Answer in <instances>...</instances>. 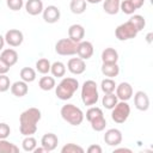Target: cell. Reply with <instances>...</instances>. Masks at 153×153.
<instances>
[{
    "instance_id": "obj_45",
    "label": "cell",
    "mask_w": 153,
    "mask_h": 153,
    "mask_svg": "<svg viewBox=\"0 0 153 153\" xmlns=\"http://www.w3.org/2000/svg\"><path fill=\"white\" fill-rule=\"evenodd\" d=\"M152 36H153V33L152 32H148L147 33V36H146V41H147V43H152Z\"/></svg>"
},
{
    "instance_id": "obj_22",
    "label": "cell",
    "mask_w": 153,
    "mask_h": 153,
    "mask_svg": "<svg viewBox=\"0 0 153 153\" xmlns=\"http://www.w3.org/2000/svg\"><path fill=\"white\" fill-rule=\"evenodd\" d=\"M103 75L108 78H115L120 73V67L117 63H103L100 68Z\"/></svg>"
},
{
    "instance_id": "obj_8",
    "label": "cell",
    "mask_w": 153,
    "mask_h": 153,
    "mask_svg": "<svg viewBox=\"0 0 153 153\" xmlns=\"http://www.w3.org/2000/svg\"><path fill=\"white\" fill-rule=\"evenodd\" d=\"M78 43L69 38H61L55 44V51L61 56H72L76 54Z\"/></svg>"
},
{
    "instance_id": "obj_15",
    "label": "cell",
    "mask_w": 153,
    "mask_h": 153,
    "mask_svg": "<svg viewBox=\"0 0 153 153\" xmlns=\"http://www.w3.org/2000/svg\"><path fill=\"white\" fill-rule=\"evenodd\" d=\"M134 105L140 111H147L149 109V98L145 91H137L134 94Z\"/></svg>"
},
{
    "instance_id": "obj_2",
    "label": "cell",
    "mask_w": 153,
    "mask_h": 153,
    "mask_svg": "<svg viewBox=\"0 0 153 153\" xmlns=\"http://www.w3.org/2000/svg\"><path fill=\"white\" fill-rule=\"evenodd\" d=\"M79 88V81L74 78H62L55 86V94L61 100H68L73 97L74 92Z\"/></svg>"
},
{
    "instance_id": "obj_10",
    "label": "cell",
    "mask_w": 153,
    "mask_h": 153,
    "mask_svg": "<svg viewBox=\"0 0 153 153\" xmlns=\"http://www.w3.org/2000/svg\"><path fill=\"white\" fill-rule=\"evenodd\" d=\"M122 131L117 128H111V129H108L104 134V142L108 145V146H112V147H116L118 146L121 142H122Z\"/></svg>"
},
{
    "instance_id": "obj_25",
    "label": "cell",
    "mask_w": 153,
    "mask_h": 153,
    "mask_svg": "<svg viewBox=\"0 0 153 153\" xmlns=\"http://www.w3.org/2000/svg\"><path fill=\"white\" fill-rule=\"evenodd\" d=\"M50 72L55 78H63L66 74V66L61 61H55L50 66Z\"/></svg>"
},
{
    "instance_id": "obj_12",
    "label": "cell",
    "mask_w": 153,
    "mask_h": 153,
    "mask_svg": "<svg viewBox=\"0 0 153 153\" xmlns=\"http://www.w3.org/2000/svg\"><path fill=\"white\" fill-rule=\"evenodd\" d=\"M42 16H43V19H44L45 23H48V24H54V23L59 22L60 16H61V12H60V10H59L57 6L49 5V6H47V7L43 10Z\"/></svg>"
},
{
    "instance_id": "obj_47",
    "label": "cell",
    "mask_w": 153,
    "mask_h": 153,
    "mask_svg": "<svg viewBox=\"0 0 153 153\" xmlns=\"http://www.w3.org/2000/svg\"><path fill=\"white\" fill-rule=\"evenodd\" d=\"M118 1H121V0H118Z\"/></svg>"
},
{
    "instance_id": "obj_39",
    "label": "cell",
    "mask_w": 153,
    "mask_h": 153,
    "mask_svg": "<svg viewBox=\"0 0 153 153\" xmlns=\"http://www.w3.org/2000/svg\"><path fill=\"white\" fill-rule=\"evenodd\" d=\"M10 68H11V67L0 57V74H6V73L10 71Z\"/></svg>"
},
{
    "instance_id": "obj_30",
    "label": "cell",
    "mask_w": 153,
    "mask_h": 153,
    "mask_svg": "<svg viewBox=\"0 0 153 153\" xmlns=\"http://www.w3.org/2000/svg\"><path fill=\"white\" fill-rule=\"evenodd\" d=\"M22 147L25 152H33V149L37 147V140L32 135L25 136L22 142Z\"/></svg>"
},
{
    "instance_id": "obj_5",
    "label": "cell",
    "mask_w": 153,
    "mask_h": 153,
    "mask_svg": "<svg viewBox=\"0 0 153 153\" xmlns=\"http://www.w3.org/2000/svg\"><path fill=\"white\" fill-rule=\"evenodd\" d=\"M86 120L90 122L91 128L94 131H103L106 127V120L104 117L103 110L98 106H90L86 111Z\"/></svg>"
},
{
    "instance_id": "obj_41",
    "label": "cell",
    "mask_w": 153,
    "mask_h": 153,
    "mask_svg": "<svg viewBox=\"0 0 153 153\" xmlns=\"http://www.w3.org/2000/svg\"><path fill=\"white\" fill-rule=\"evenodd\" d=\"M128 1L134 6L135 10L141 8V7L143 6V4H145V0H128Z\"/></svg>"
},
{
    "instance_id": "obj_18",
    "label": "cell",
    "mask_w": 153,
    "mask_h": 153,
    "mask_svg": "<svg viewBox=\"0 0 153 153\" xmlns=\"http://www.w3.org/2000/svg\"><path fill=\"white\" fill-rule=\"evenodd\" d=\"M24 6H25V11L30 16H38L44 10L42 0H27L24 4Z\"/></svg>"
},
{
    "instance_id": "obj_33",
    "label": "cell",
    "mask_w": 153,
    "mask_h": 153,
    "mask_svg": "<svg viewBox=\"0 0 153 153\" xmlns=\"http://www.w3.org/2000/svg\"><path fill=\"white\" fill-rule=\"evenodd\" d=\"M129 20L134 24V26L136 27V30H137L139 32L146 26V19H145L143 16H141V14H131V17L129 18Z\"/></svg>"
},
{
    "instance_id": "obj_7",
    "label": "cell",
    "mask_w": 153,
    "mask_h": 153,
    "mask_svg": "<svg viewBox=\"0 0 153 153\" xmlns=\"http://www.w3.org/2000/svg\"><path fill=\"white\" fill-rule=\"evenodd\" d=\"M111 118L115 123H124L130 115V106L127 102L121 100L111 109Z\"/></svg>"
},
{
    "instance_id": "obj_26",
    "label": "cell",
    "mask_w": 153,
    "mask_h": 153,
    "mask_svg": "<svg viewBox=\"0 0 153 153\" xmlns=\"http://www.w3.org/2000/svg\"><path fill=\"white\" fill-rule=\"evenodd\" d=\"M19 75H20V79L23 81L27 82V84L36 80V71L33 68H31V67H24V68H22Z\"/></svg>"
},
{
    "instance_id": "obj_13",
    "label": "cell",
    "mask_w": 153,
    "mask_h": 153,
    "mask_svg": "<svg viewBox=\"0 0 153 153\" xmlns=\"http://www.w3.org/2000/svg\"><path fill=\"white\" fill-rule=\"evenodd\" d=\"M116 96L120 100L128 102L133 97V87L129 82H121L116 85Z\"/></svg>"
},
{
    "instance_id": "obj_35",
    "label": "cell",
    "mask_w": 153,
    "mask_h": 153,
    "mask_svg": "<svg viewBox=\"0 0 153 153\" xmlns=\"http://www.w3.org/2000/svg\"><path fill=\"white\" fill-rule=\"evenodd\" d=\"M120 11H122L124 14L131 16V14H134V12H135L136 10L134 8V6H133L128 0H122V1L120 2Z\"/></svg>"
},
{
    "instance_id": "obj_42",
    "label": "cell",
    "mask_w": 153,
    "mask_h": 153,
    "mask_svg": "<svg viewBox=\"0 0 153 153\" xmlns=\"http://www.w3.org/2000/svg\"><path fill=\"white\" fill-rule=\"evenodd\" d=\"M118 152H128V153H131V149L126 148V147H120V148H115L114 149V153H118Z\"/></svg>"
},
{
    "instance_id": "obj_3",
    "label": "cell",
    "mask_w": 153,
    "mask_h": 153,
    "mask_svg": "<svg viewBox=\"0 0 153 153\" xmlns=\"http://www.w3.org/2000/svg\"><path fill=\"white\" fill-rule=\"evenodd\" d=\"M60 115L71 126H80L82 123L84 116H85L80 108H78L76 105L71 104V103H67L61 108Z\"/></svg>"
},
{
    "instance_id": "obj_46",
    "label": "cell",
    "mask_w": 153,
    "mask_h": 153,
    "mask_svg": "<svg viewBox=\"0 0 153 153\" xmlns=\"http://www.w3.org/2000/svg\"><path fill=\"white\" fill-rule=\"evenodd\" d=\"M86 2H88V4H99V2H102L103 0H85Z\"/></svg>"
},
{
    "instance_id": "obj_36",
    "label": "cell",
    "mask_w": 153,
    "mask_h": 153,
    "mask_svg": "<svg viewBox=\"0 0 153 153\" xmlns=\"http://www.w3.org/2000/svg\"><path fill=\"white\" fill-rule=\"evenodd\" d=\"M11 87L10 78L6 74H0V92H6Z\"/></svg>"
},
{
    "instance_id": "obj_43",
    "label": "cell",
    "mask_w": 153,
    "mask_h": 153,
    "mask_svg": "<svg viewBox=\"0 0 153 153\" xmlns=\"http://www.w3.org/2000/svg\"><path fill=\"white\" fill-rule=\"evenodd\" d=\"M33 153H48V152H47V149H45L44 147L41 146V147H36V148L33 149Z\"/></svg>"
},
{
    "instance_id": "obj_37",
    "label": "cell",
    "mask_w": 153,
    "mask_h": 153,
    "mask_svg": "<svg viewBox=\"0 0 153 153\" xmlns=\"http://www.w3.org/2000/svg\"><path fill=\"white\" fill-rule=\"evenodd\" d=\"M6 5L12 11H19L24 6V0H6Z\"/></svg>"
},
{
    "instance_id": "obj_19",
    "label": "cell",
    "mask_w": 153,
    "mask_h": 153,
    "mask_svg": "<svg viewBox=\"0 0 153 153\" xmlns=\"http://www.w3.org/2000/svg\"><path fill=\"white\" fill-rule=\"evenodd\" d=\"M11 93L18 98L20 97H24L29 92V86H27V82L23 81V80H18V81H14L13 84H11Z\"/></svg>"
},
{
    "instance_id": "obj_20",
    "label": "cell",
    "mask_w": 153,
    "mask_h": 153,
    "mask_svg": "<svg viewBox=\"0 0 153 153\" xmlns=\"http://www.w3.org/2000/svg\"><path fill=\"white\" fill-rule=\"evenodd\" d=\"M0 57H1L10 67H12V66H14V65L17 63V61H18V53H17L14 49H12V48H7V49L1 50Z\"/></svg>"
},
{
    "instance_id": "obj_17",
    "label": "cell",
    "mask_w": 153,
    "mask_h": 153,
    "mask_svg": "<svg viewBox=\"0 0 153 153\" xmlns=\"http://www.w3.org/2000/svg\"><path fill=\"white\" fill-rule=\"evenodd\" d=\"M85 37V29L80 24H73L68 27V38L75 43H79Z\"/></svg>"
},
{
    "instance_id": "obj_31",
    "label": "cell",
    "mask_w": 153,
    "mask_h": 153,
    "mask_svg": "<svg viewBox=\"0 0 153 153\" xmlns=\"http://www.w3.org/2000/svg\"><path fill=\"white\" fill-rule=\"evenodd\" d=\"M50 66H51V63H50V61L48 60V59H39L37 62H36V69H37V72L38 73H41V74H48L49 72H50Z\"/></svg>"
},
{
    "instance_id": "obj_32",
    "label": "cell",
    "mask_w": 153,
    "mask_h": 153,
    "mask_svg": "<svg viewBox=\"0 0 153 153\" xmlns=\"http://www.w3.org/2000/svg\"><path fill=\"white\" fill-rule=\"evenodd\" d=\"M100 88L104 93H112L116 88V82L112 78H105L100 82Z\"/></svg>"
},
{
    "instance_id": "obj_38",
    "label": "cell",
    "mask_w": 153,
    "mask_h": 153,
    "mask_svg": "<svg viewBox=\"0 0 153 153\" xmlns=\"http://www.w3.org/2000/svg\"><path fill=\"white\" fill-rule=\"evenodd\" d=\"M11 134V128L7 123L1 122L0 123V139H7Z\"/></svg>"
},
{
    "instance_id": "obj_34",
    "label": "cell",
    "mask_w": 153,
    "mask_h": 153,
    "mask_svg": "<svg viewBox=\"0 0 153 153\" xmlns=\"http://www.w3.org/2000/svg\"><path fill=\"white\" fill-rule=\"evenodd\" d=\"M85 149L76 143H67L61 148V153H84Z\"/></svg>"
},
{
    "instance_id": "obj_6",
    "label": "cell",
    "mask_w": 153,
    "mask_h": 153,
    "mask_svg": "<svg viewBox=\"0 0 153 153\" xmlns=\"http://www.w3.org/2000/svg\"><path fill=\"white\" fill-rule=\"evenodd\" d=\"M139 31L136 30V27L134 26V24L130 20H127L126 23L118 25L115 30V36L118 41H128V39H133L137 36Z\"/></svg>"
},
{
    "instance_id": "obj_40",
    "label": "cell",
    "mask_w": 153,
    "mask_h": 153,
    "mask_svg": "<svg viewBox=\"0 0 153 153\" xmlns=\"http://www.w3.org/2000/svg\"><path fill=\"white\" fill-rule=\"evenodd\" d=\"M102 147L99 146V145H91V146H88V148H87V152L88 153H102Z\"/></svg>"
},
{
    "instance_id": "obj_16",
    "label": "cell",
    "mask_w": 153,
    "mask_h": 153,
    "mask_svg": "<svg viewBox=\"0 0 153 153\" xmlns=\"http://www.w3.org/2000/svg\"><path fill=\"white\" fill-rule=\"evenodd\" d=\"M59 137L54 133H45L41 139V146L47 149V152H51L57 147Z\"/></svg>"
},
{
    "instance_id": "obj_44",
    "label": "cell",
    "mask_w": 153,
    "mask_h": 153,
    "mask_svg": "<svg viewBox=\"0 0 153 153\" xmlns=\"http://www.w3.org/2000/svg\"><path fill=\"white\" fill-rule=\"evenodd\" d=\"M4 45H5V38H4V36L0 35V51L4 49Z\"/></svg>"
},
{
    "instance_id": "obj_24",
    "label": "cell",
    "mask_w": 153,
    "mask_h": 153,
    "mask_svg": "<svg viewBox=\"0 0 153 153\" xmlns=\"http://www.w3.org/2000/svg\"><path fill=\"white\" fill-rule=\"evenodd\" d=\"M38 86H39V88L43 90V91H50V90H53V88L56 86L55 78L44 74V76H42V78L38 80Z\"/></svg>"
},
{
    "instance_id": "obj_9",
    "label": "cell",
    "mask_w": 153,
    "mask_h": 153,
    "mask_svg": "<svg viewBox=\"0 0 153 153\" xmlns=\"http://www.w3.org/2000/svg\"><path fill=\"white\" fill-rule=\"evenodd\" d=\"M4 38H5V42L10 47H19L24 41V35L18 29H10L5 33Z\"/></svg>"
},
{
    "instance_id": "obj_21",
    "label": "cell",
    "mask_w": 153,
    "mask_h": 153,
    "mask_svg": "<svg viewBox=\"0 0 153 153\" xmlns=\"http://www.w3.org/2000/svg\"><path fill=\"white\" fill-rule=\"evenodd\" d=\"M100 59H102L103 63H117V61H118V53L114 48H105L102 51Z\"/></svg>"
},
{
    "instance_id": "obj_29",
    "label": "cell",
    "mask_w": 153,
    "mask_h": 153,
    "mask_svg": "<svg viewBox=\"0 0 153 153\" xmlns=\"http://www.w3.org/2000/svg\"><path fill=\"white\" fill-rule=\"evenodd\" d=\"M18 152L19 148L14 143L7 141L6 139H0V153H18Z\"/></svg>"
},
{
    "instance_id": "obj_27",
    "label": "cell",
    "mask_w": 153,
    "mask_h": 153,
    "mask_svg": "<svg viewBox=\"0 0 153 153\" xmlns=\"http://www.w3.org/2000/svg\"><path fill=\"white\" fill-rule=\"evenodd\" d=\"M117 103H118V98L114 92L112 93H104V97L102 99V104L105 109L111 110Z\"/></svg>"
},
{
    "instance_id": "obj_28",
    "label": "cell",
    "mask_w": 153,
    "mask_h": 153,
    "mask_svg": "<svg viewBox=\"0 0 153 153\" xmlns=\"http://www.w3.org/2000/svg\"><path fill=\"white\" fill-rule=\"evenodd\" d=\"M69 10L74 14H82L86 11V1L85 0H72L69 4Z\"/></svg>"
},
{
    "instance_id": "obj_23",
    "label": "cell",
    "mask_w": 153,
    "mask_h": 153,
    "mask_svg": "<svg viewBox=\"0 0 153 153\" xmlns=\"http://www.w3.org/2000/svg\"><path fill=\"white\" fill-rule=\"evenodd\" d=\"M103 10L105 13L114 16L120 12V1L118 0H104Z\"/></svg>"
},
{
    "instance_id": "obj_1",
    "label": "cell",
    "mask_w": 153,
    "mask_h": 153,
    "mask_svg": "<svg viewBox=\"0 0 153 153\" xmlns=\"http://www.w3.org/2000/svg\"><path fill=\"white\" fill-rule=\"evenodd\" d=\"M42 117V112L37 108H29L19 116V130L24 136L33 135L37 131V123Z\"/></svg>"
},
{
    "instance_id": "obj_14",
    "label": "cell",
    "mask_w": 153,
    "mask_h": 153,
    "mask_svg": "<svg viewBox=\"0 0 153 153\" xmlns=\"http://www.w3.org/2000/svg\"><path fill=\"white\" fill-rule=\"evenodd\" d=\"M76 54L82 60H88L93 55V44L88 41H81L78 43Z\"/></svg>"
},
{
    "instance_id": "obj_11",
    "label": "cell",
    "mask_w": 153,
    "mask_h": 153,
    "mask_svg": "<svg viewBox=\"0 0 153 153\" xmlns=\"http://www.w3.org/2000/svg\"><path fill=\"white\" fill-rule=\"evenodd\" d=\"M67 69L74 74V75H80L86 71V63L85 60L80 57H72L67 62Z\"/></svg>"
},
{
    "instance_id": "obj_4",
    "label": "cell",
    "mask_w": 153,
    "mask_h": 153,
    "mask_svg": "<svg viewBox=\"0 0 153 153\" xmlns=\"http://www.w3.org/2000/svg\"><path fill=\"white\" fill-rule=\"evenodd\" d=\"M99 99L98 85L94 80H86L81 86V100L84 105L92 106L96 105Z\"/></svg>"
}]
</instances>
